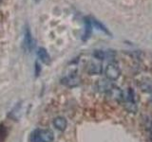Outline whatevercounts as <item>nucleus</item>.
<instances>
[{
	"label": "nucleus",
	"instance_id": "20e7f679",
	"mask_svg": "<svg viewBox=\"0 0 152 142\" xmlns=\"http://www.w3.org/2000/svg\"><path fill=\"white\" fill-rule=\"evenodd\" d=\"M37 56L43 64H45L47 65L50 64L51 63L50 56L49 54V52H48V50L44 49V47H39V49H37Z\"/></svg>",
	"mask_w": 152,
	"mask_h": 142
},
{
	"label": "nucleus",
	"instance_id": "1a4fd4ad",
	"mask_svg": "<svg viewBox=\"0 0 152 142\" xmlns=\"http://www.w3.org/2000/svg\"><path fill=\"white\" fill-rule=\"evenodd\" d=\"M90 21H91V24H93V25L96 27L98 30H102V31H104V33H107V34H108V35H111V33L108 31V30L107 28L104 27L103 24L100 22V21H98V20H96L95 18H90Z\"/></svg>",
	"mask_w": 152,
	"mask_h": 142
},
{
	"label": "nucleus",
	"instance_id": "f8f14e48",
	"mask_svg": "<svg viewBox=\"0 0 152 142\" xmlns=\"http://www.w3.org/2000/svg\"><path fill=\"white\" fill-rule=\"evenodd\" d=\"M1 1H2V0H0V2H1Z\"/></svg>",
	"mask_w": 152,
	"mask_h": 142
},
{
	"label": "nucleus",
	"instance_id": "39448f33",
	"mask_svg": "<svg viewBox=\"0 0 152 142\" xmlns=\"http://www.w3.org/2000/svg\"><path fill=\"white\" fill-rule=\"evenodd\" d=\"M62 83L69 87H75L80 83V79L77 75H69L62 80Z\"/></svg>",
	"mask_w": 152,
	"mask_h": 142
},
{
	"label": "nucleus",
	"instance_id": "6e6552de",
	"mask_svg": "<svg viewBox=\"0 0 152 142\" xmlns=\"http://www.w3.org/2000/svg\"><path fill=\"white\" fill-rule=\"evenodd\" d=\"M88 73L90 75H99L102 73V65L95 63H90L88 65Z\"/></svg>",
	"mask_w": 152,
	"mask_h": 142
},
{
	"label": "nucleus",
	"instance_id": "0eeeda50",
	"mask_svg": "<svg viewBox=\"0 0 152 142\" xmlns=\"http://www.w3.org/2000/svg\"><path fill=\"white\" fill-rule=\"evenodd\" d=\"M91 32H92L91 21H90V19L88 17H86L85 18V32H84V35H83V40L87 41L90 37V35H91Z\"/></svg>",
	"mask_w": 152,
	"mask_h": 142
},
{
	"label": "nucleus",
	"instance_id": "f257e3e1",
	"mask_svg": "<svg viewBox=\"0 0 152 142\" xmlns=\"http://www.w3.org/2000/svg\"><path fill=\"white\" fill-rule=\"evenodd\" d=\"M34 142H53L54 135L49 129H38L32 135Z\"/></svg>",
	"mask_w": 152,
	"mask_h": 142
},
{
	"label": "nucleus",
	"instance_id": "7ed1b4c3",
	"mask_svg": "<svg viewBox=\"0 0 152 142\" xmlns=\"http://www.w3.org/2000/svg\"><path fill=\"white\" fill-rule=\"evenodd\" d=\"M24 46L27 49V50L31 51L34 47V40H33L31 30L27 27L25 28V34H24Z\"/></svg>",
	"mask_w": 152,
	"mask_h": 142
},
{
	"label": "nucleus",
	"instance_id": "423d86ee",
	"mask_svg": "<svg viewBox=\"0 0 152 142\" xmlns=\"http://www.w3.org/2000/svg\"><path fill=\"white\" fill-rule=\"evenodd\" d=\"M52 124L55 127V129L63 132L66 129L68 121H66V120L64 117H56L53 120V121H52Z\"/></svg>",
	"mask_w": 152,
	"mask_h": 142
},
{
	"label": "nucleus",
	"instance_id": "f03ea898",
	"mask_svg": "<svg viewBox=\"0 0 152 142\" xmlns=\"http://www.w3.org/2000/svg\"><path fill=\"white\" fill-rule=\"evenodd\" d=\"M104 74H106V77L110 80H116L119 77H120L121 72L120 69H119L118 65L115 64H108L104 70Z\"/></svg>",
	"mask_w": 152,
	"mask_h": 142
},
{
	"label": "nucleus",
	"instance_id": "9d476101",
	"mask_svg": "<svg viewBox=\"0 0 152 142\" xmlns=\"http://www.w3.org/2000/svg\"><path fill=\"white\" fill-rule=\"evenodd\" d=\"M93 56L98 60H104L106 58V53L102 50H95L93 52Z\"/></svg>",
	"mask_w": 152,
	"mask_h": 142
},
{
	"label": "nucleus",
	"instance_id": "9b49d317",
	"mask_svg": "<svg viewBox=\"0 0 152 142\" xmlns=\"http://www.w3.org/2000/svg\"><path fill=\"white\" fill-rule=\"evenodd\" d=\"M34 66H35V75L36 76H39V74H40V70H41V66H40V64L37 63H35V64H34Z\"/></svg>",
	"mask_w": 152,
	"mask_h": 142
}]
</instances>
